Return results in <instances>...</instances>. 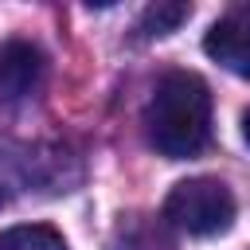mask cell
I'll list each match as a JSON object with an SVG mask.
<instances>
[{
  "label": "cell",
  "mask_w": 250,
  "mask_h": 250,
  "mask_svg": "<svg viewBox=\"0 0 250 250\" xmlns=\"http://www.w3.org/2000/svg\"><path fill=\"white\" fill-rule=\"evenodd\" d=\"M148 141L168 160L195 156L211 137V90L191 70H168L148 102L145 113Z\"/></svg>",
  "instance_id": "cell-1"
},
{
  "label": "cell",
  "mask_w": 250,
  "mask_h": 250,
  "mask_svg": "<svg viewBox=\"0 0 250 250\" xmlns=\"http://www.w3.org/2000/svg\"><path fill=\"white\" fill-rule=\"evenodd\" d=\"M164 215L188 230V234H223L230 223H234V195L223 180H211V176H191V180H180L168 199H164Z\"/></svg>",
  "instance_id": "cell-2"
},
{
  "label": "cell",
  "mask_w": 250,
  "mask_h": 250,
  "mask_svg": "<svg viewBox=\"0 0 250 250\" xmlns=\"http://www.w3.org/2000/svg\"><path fill=\"white\" fill-rule=\"evenodd\" d=\"M47 78V55L31 39H4L0 43V98L20 102L31 98Z\"/></svg>",
  "instance_id": "cell-3"
},
{
  "label": "cell",
  "mask_w": 250,
  "mask_h": 250,
  "mask_svg": "<svg viewBox=\"0 0 250 250\" xmlns=\"http://www.w3.org/2000/svg\"><path fill=\"white\" fill-rule=\"evenodd\" d=\"M203 51L230 74L250 78V12H230L215 20L211 31L203 35Z\"/></svg>",
  "instance_id": "cell-4"
},
{
  "label": "cell",
  "mask_w": 250,
  "mask_h": 250,
  "mask_svg": "<svg viewBox=\"0 0 250 250\" xmlns=\"http://www.w3.org/2000/svg\"><path fill=\"white\" fill-rule=\"evenodd\" d=\"M0 250H66V238L47 223H20L0 230Z\"/></svg>",
  "instance_id": "cell-5"
},
{
  "label": "cell",
  "mask_w": 250,
  "mask_h": 250,
  "mask_svg": "<svg viewBox=\"0 0 250 250\" xmlns=\"http://www.w3.org/2000/svg\"><path fill=\"white\" fill-rule=\"evenodd\" d=\"M188 16H191V4H184V0H156V4L145 8L141 31L145 35H172Z\"/></svg>",
  "instance_id": "cell-6"
},
{
  "label": "cell",
  "mask_w": 250,
  "mask_h": 250,
  "mask_svg": "<svg viewBox=\"0 0 250 250\" xmlns=\"http://www.w3.org/2000/svg\"><path fill=\"white\" fill-rule=\"evenodd\" d=\"M242 137H246V145H250V109L242 113Z\"/></svg>",
  "instance_id": "cell-7"
}]
</instances>
